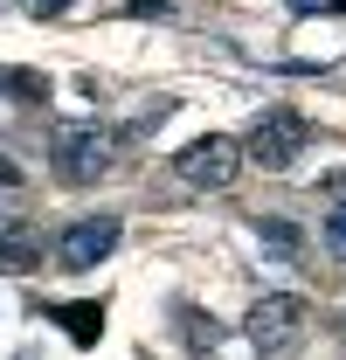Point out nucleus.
<instances>
[{
    "label": "nucleus",
    "mask_w": 346,
    "mask_h": 360,
    "mask_svg": "<svg viewBox=\"0 0 346 360\" xmlns=\"http://www.w3.org/2000/svg\"><path fill=\"white\" fill-rule=\"evenodd\" d=\"M305 298H291V291H270V298H257L250 305V347H257L263 360H291L305 347Z\"/></svg>",
    "instance_id": "1"
},
{
    "label": "nucleus",
    "mask_w": 346,
    "mask_h": 360,
    "mask_svg": "<svg viewBox=\"0 0 346 360\" xmlns=\"http://www.w3.org/2000/svg\"><path fill=\"white\" fill-rule=\"evenodd\" d=\"M305 146H312V125H305L298 111H284V104L257 111V125H250V139H243V153L257 160L263 174H284V167H298Z\"/></svg>",
    "instance_id": "2"
},
{
    "label": "nucleus",
    "mask_w": 346,
    "mask_h": 360,
    "mask_svg": "<svg viewBox=\"0 0 346 360\" xmlns=\"http://www.w3.org/2000/svg\"><path fill=\"white\" fill-rule=\"evenodd\" d=\"M243 139H229V132H201L194 146H180L173 153V174L187 180V187H229V180L243 174Z\"/></svg>",
    "instance_id": "3"
},
{
    "label": "nucleus",
    "mask_w": 346,
    "mask_h": 360,
    "mask_svg": "<svg viewBox=\"0 0 346 360\" xmlns=\"http://www.w3.org/2000/svg\"><path fill=\"white\" fill-rule=\"evenodd\" d=\"M49 160H56V174L70 187H97L104 167H111V132L104 125H63L56 146H49Z\"/></svg>",
    "instance_id": "4"
},
{
    "label": "nucleus",
    "mask_w": 346,
    "mask_h": 360,
    "mask_svg": "<svg viewBox=\"0 0 346 360\" xmlns=\"http://www.w3.org/2000/svg\"><path fill=\"white\" fill-rule=\"evenodd\" d=\"M118 250V215H84L56 236V264L63 270H97L104 257Z\"/></svg>",
    "instance_id": "5"
},
{
    "label": "nucleus",
    "mask_w": 346,
    "mask_h": 360,
    "mask_svg": "<svg viewBox=\"0 0 346 360\" xmlns=\"http://www.w3.org/2000/svg\"><path fill=\"white\" fill-rule=\"evenodd\" d=\"M35 264H42V229L14 222L7 236H0V277H28Z\"/></svg>",
    "instance_id": "6"
},
{
    "label": "nucleus",
    "mask_w": 346,
    "mask_h": 360,
    "mask_svg": "<svg viewBox=\"0 0 346 360\" xmlns=\"http://www.w3.org/2000/svg\"><path fill=\"white\" fill-rule=\"evenodd\" d=\"M0 90L14 104H49V77L42 70H21V63H0Z\"/></svg>",
    "instance_id": "7"
},
{
    "label": "nucleus",
    "mask_w": 346,
    "mask_h": 360,
    "mask_svg": "<svg viewBox=\"0 0 346 360\" xmlns=\"http://www.w3.org/2000/svg\"><path fill=\"white\" fill-rule=\"evenodd\" d=\"M56 319H63V333H70L77 347H97V340H104V312H97V305H56Z\"/></svg>",
    "instance_id": "8"
},
{
    "label": "nucleus",
    "mask_w": 346,
    "mask_h": 360,
    "mask_svg": "<svg viewBox=\"0 0 346 360\" xmlns=\"http://www.w3.org/2000/svg\"><path fill=\"white\" fill-rule=\"evenodd\" d=\"M180 326H187V347H215V340H222V326H215V319L201 326V319H194V305H180Z\"/></svg>",
    "instance_id": "9"
},
{
    "label": "nucleus",
    "mask_w": 346,
    "mask_h": 360,
    "mask_svg": "<svg viewBox=\"0 0 346 360\" xmlns=\"http://www.w3.org/2000/svg\"><path fill=\"white\" fill-rule=\"evenodd\" d=\"M263 243H270L277 257H291V250H298V229L291 222H263Z\"/></svg>",
    "instance_id": "10"
},
{
    "label": "nucleus",
    "mask_w": 346,
    "mask_h": 360,
    "mask_svg": "<svg viewBox=\"0 0 346 360\" xmlns=\"http://www.w3.org/2000/svg\"><path fill=\"white\" fill-rule=\"evenodd\" d=\"M326 250H333V257L346 264V201L333 208V222H326Z\"/></svg>",
    "instance_id": "11"
},
{
    "label": "nucleus",
    "mask_w": 346,
    "mask_h": 360,
    "mask_svg": "<svg viewBox=\"0 0 346 360\" xmlns=\"http://www.w3.org/2000/svg\"><path fill=\"white\" fill-rule=\"evenodd\" d=\"M14 7H21V14H35V21H49V14H63L70 0H14Z\"/></svg>",
    "instance_id": "12"
},
{
    "label": "nucleus",
    "mask_w": 346,
    "mask_h": 360,
    "mask_svg": "<svg viewBox=\"0 0 346 360\" xmlns=\"http://www.w3.org/2000/svg\"><path fill=\"white\" fill-rule=\"evenodd\" d=\"M0 180H7V187H14V180H21V167H14V160H0Z\"/></svg>",
    "instance_id": "13"
},
{
    "label": "nucleus",
    "mask_w": 346,
    "mask_h": 360,
    "mask_svg": "<svg viewBox=\"0 0 346 360\" xmlns=\"http://www.w3.org/2000/svg\"><path fill=\"white\" fill-rule=\"evenodd\" d=\"M291 7H298V14H312V7H326V0H291Z\"/></svg>",
    "instance_id": "14"
},
{
    "label": "nucleus",
    "mask_w": 346,
    "mask_h": 360,
    "mask_svg": "<svg viewBox=\"0 0 346 360\" xmlns=\"http://www.w3.org/2000/svg\"><path fill=\"white\" fill-rule=\"evenodd\" d=\"M326 7H340V14H346V0H326Z\"/></svg>",
    "instance_id": "15"
}]
</instances>
